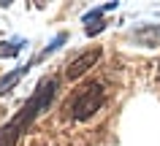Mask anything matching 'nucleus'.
<instances>
[{"instance_id": "nucleus-3", "label": "nucleus", "mask_w": 160, "mask_h": 146, "mask_svg": "<svg viewBox=\"0 0 160 146\" xmlns=\"http://www.w3.org/2000/svg\"><path fill=\"white\" fill-rule=\"evenodd\" d=\"M98 60H101V49H92V52H87V54H82V57H76V60L68 65V78H79L84 70L92 68Z\"/></svg>"}, {"instance_id": "nucleus-5", "label": "nucleus", "mask_w": 160, "mask_h": 146, "mask_svg": "<svg viewBox=\"0 0 160 146\" xmlns=\"http://www.w3.org/2000/svg\"><path fill=\"white\" fill-rule=\"evenodd\" d=\"M158 73H160V68H158Z\"/></svg>"}, {"instance_id": "nucleus-2", "label": "nucleus", "mask_w": 160, "mask_h": 146, "mask_svg": "<svg viewBox=\"0 0 160 146\" xmlns=\"http://www.w3.org/2000/svg\"><path fill=\"white\" fill-rule=\"evenodd\" d=\"M103 106V87L101 84H87L84 89H79L71 103L73 119H90L98 108Z\"/></svg>"}, {"instance_id": "nucleus-1", "label": "nucleus", "mask_w": 160, "mask_h": 146, "mask_svg": "<svg viewBox=\"0 0 160 146\" xmlns=\"http://www.w3.org/2000/svg\"><path fill=\"white\" fill-rule=\"evenodd\" d=\"M54 87H57V81H54V78H52V81H46L43 87H38V92L27 100V106L22 108V114H19L11 125H6V127H3V133H0V146H17V138L22 135V130L33 122V116L41 111V108H46V106H49L52 95H54Z\"/></svg>"}, {"instance_id": "nucleus-4", "label": "nucleus", "mask_w": 160, "mask_h": 146, "mask_svg": "<svg viewBox=\"0 0 160 146\" xmlns=\"http://www.w3.org/2000/svg\"><path fill=\"white\" fill-rule=\"evenodd\" d=\"M133 38L144 46H160V27H141L133 33Z\"/></svg>"}]
</instances>
